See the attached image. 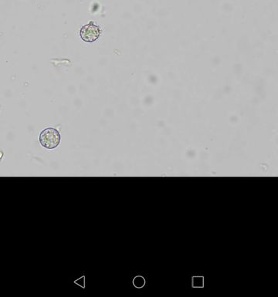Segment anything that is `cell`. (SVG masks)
Wrapping results in <instances>:
<instances>
[{
	"instance_id": "obj_1",
	"label": "cell",
	"mask_w": 278,
	"mask_h": 297,
	"mask_svg": "<svg viewBox=\"0 0 278 297\" xmlns=\"http://www.w3.org/2000/svg\"><path fill=\"white\" fill-rule=\"evenodd\" d=\"M61 136L60 132L54 127H48L42 130L39 134V142L44 148L52 150L57 148L60 144Z\"/></svg>"
},
{
	"instance_id": "obj_2",
	"label": "cell",
	"mask_w": 278,
	"mask_h": 297,
	"mask_svg": "<svg viewBox=\"0 0 278 297\" xmlns=\"http://www.w3.org/2000/svg\"><path fill=\"white\" fill-rule=\"evenodd\" d=\"M101 33V27L91 21L80 29V36L84 42H94L99 38Z\"/></svg>"
},
{
	"instance_id": "obj_3",
	"label": "cell",
	"mask_w": 278,
	"mask_h": 297,
	"mask_svg": "<svg viewBox=\"0 0 278 297\" xmlns=\"http://www.w3.org/2000/svg\"><path fill=\"white\" fill-rule=\"evenodd\" d=\"M145 284V280L142 276H137L133 280V285L136 288H142Z\"/></svg>"
},
{
	"instance_id": "obj_4",
	"label": "cell",
	"mask_w": 278,
	"mask_h": 297,
	"mask_svg": "<svg viewBox=\"0 0 278 297\" xmlns=\"http://www.w3.org/2000/svg\"><path fill=\"white\" fill-rule=\"evenodd\" d=\"M204 279L203 277H194L193 278V286L194 287H203Z\"/></svg>"
}]
</instances>
